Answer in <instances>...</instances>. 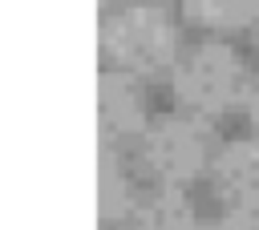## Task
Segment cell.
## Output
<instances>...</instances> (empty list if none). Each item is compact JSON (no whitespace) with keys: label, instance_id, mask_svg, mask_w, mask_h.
Listing matches in <instances>:
<instances>
[{"label":"cell","instance_id":"1","mask_svg":"<svg viewBox=\"0 0 259 230\" xmlns=\"http://www.w3.org/2000/svg\"><path fill=\"white\" fill-rule=\"evenodd\" d=\"M170 85H174V97H178V105L186 113H194V117H219V113L243 105L247 73H243V61L235 56L231 44L206 40V44L186 48L174 61Z\"/></svg>","mask_w":259,"mask_h":230},{"label":"cell","instance_id":"2","mask_svg":"<svg viewBox=\"0 0 259 230\" xmlns=\"http://www.w3.org/2000/svg\"><path fill=\"white\" fill-rule=\"evenodd\" d=\"M101 52L130 77L158 73L174 61V20L158 4H125L101 24Z\"/></svg>","mask_w":259,"mask_h":230},{"label":"cell","instance_id":"3","mask_svg":"<svg viewBox=\"0 0 259 230\" xmlns=\"http://www.w3.org/2000/svg\"><path fill=\"white\" fill-rule=\"evenodd\" d=\"M142 165L154 182L166 190H178L182 182H194L210 165V129L194 113L158 117L142 133Z\"/></svg>","mask_w":259,"mask_h":230},{"label":"cell","instance_id":"4","mask_svg":"<svg viewBox=\"0 0 259 230\" xmlns=\"http://www.w3.org/2000/svg\"><path fill=\"white\" fill-rule=\"evenodd\" d=\"M210 186L227 210L259 214V137H231L214 149Z\"/></svg>","mask_w":259,"mask_h":230},{"label":"cell","instance_id":"5","mask_svg":"<svg viewBox=\"0 0 259 230\" xmlns=\"http://www.w3.org/2000/svg\"><path fill=\"white\" fill-rule=\"evenodd\" d=\"M97 125H101L105 137L146 129V97H142V85L130 73H121V69L101 73V81H97Z\"/></svg>","mask_w":259,"mask_h":230},{"label":"cell","instance_id":"6","mask_svg":"<svg viewBox=\"0 0 259 230\" xmlns=\"http://www.w3.org/2000/svg\"><path fill=\"white\" fill-rule=\"evenodd\" d=\"M130 230H198V222H194V206L178 190L162 186L158 194H150L134 206Z\"/></svg>","mask_w":259,"mask_h":230},{"label":"cell","instance_id":"7","mask_svg":"<svg viewBox=\"0 0 259 230\" xmlns=\"http://www.w3.org/2000/svg\"><path fill=\"white\" fill-rule=\"evenodd\" d=\"M97 214L101 222H117L130 214V178L113 149L97 153Z\"/></svg>","mask_w":259,"mask_h":230},{"label":"cell","instance_id":"8","mask_svg":"<svg viewBox=\"0 0 259 230\" xmlns=\"http://www.w3.org/2000/svg\"><path fill=\"white\" fill-rule=\"evenodd\" d=\"M182 12L202 28H247L259 16V0H182Z\"/></svg>","mask_w":259,"mask_h":230},{"label":"cell","instance_id":"9","mask_svg":"<svg viewBox=\"0 0 259 230\" xmlns=\"http://www.w3.org/2000/svg\"><path fill=\"white\" fill-rule=\"evenodd\" d=\"M206 230H259V218L255 214H243V210H231V214L214 218Z\"/></svg>","mask_w":259,"mask_h":230},{"label":"cell","instance_id":"10","mask_svg":"<svg viewBox=\"0 0 259 230\" xmlns=\"http://www.w3.org/2000/svg\"><path fill=\"white\" fill-rule=\"evenodd\" d=\"M243 109H247V121H251V129H255V137H259V73L247 81V93H243Z\"/></svg>","mask_w":259,"mask_h":230},{"label":"cell","instance_id":"11","mask_svg":"<svg viewBox=\"0 0 259 230\" xmlns=\"http://www.w3.org/2000/svg\"><path fill=\"white\" fill-rule=\"evenodd\" d=\"M251 32H255V44H259V16H255V24H251Z\"/></svg>","mask_w":259,"mask_h":230}]
</instances>
